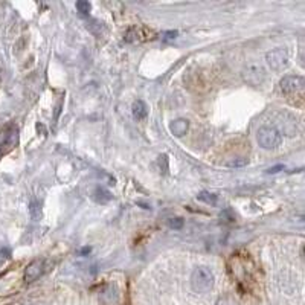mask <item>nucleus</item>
Returning <instances> with one entry per match:
<instances>
[{
    "instance_id": "nucleus-1",
    "label": "nucleus",
    "mask_w": 305,
    "mask_h": 305,
    "mask_svg": "<svg viewBox=\"0 0 305 305\" xmlns=\"http://www.w3.org/2000/svg\"><path fill=\"white\" fill-rule=\"evenodd\" d=\"M214 273L208 267H197L192 270L191 275V287L197 293H206L214 287Z\"/></svg>"
},
{
    "instance_id": "nucleus-2",
    "label": "nucleus",
    "mask_w": 305,
    "mask_h": 305,
    "mask_svg": "<svg viewBox=\"0 0 305 305\" xmlns=\"http://www.w3.org/2000/svg\"><path fill=\"white\" fill-rule=\"evenodd\" d=\"M258 145L264 150H275L282 144V135L275 127H261L256 133Z\"/></svg>"
},
{
    "instance_id": "nucleus-3",
    "label": "nucleus",
    "mask_w": 305,
    "mask_h": 305,
    "mask_svg": "<svg viewBox=\"0 0 305 305\" xmlns=\"http://www.w3.org/2000/svg\"><path fill=\"white\" fill-rule=\"evenodd\" d=\"M266 60L269 63L270 69H273V70H284L288 66V52L286 49H282V48L273 49V51L267 52Z\"/></svg>"
},
{
    "instance_id": "nucleus-4",
    "label": "nucleus",
    "mask_w": 305,
    "mask_h": 305,
    "mask_svg": "<svg viewBox=\"0 0 305 305\" xmlns=\"http://www.w3.org/2000/svg\"><path fill=\"white\" fill-rule=\"evenodd\" d=\"M304 84L305 81L299 75H287L279 81L281 92L284 95H296L304 89Z\"/></svg>"
},
{
    "instance_id": "nucleus-5",
    "label": "nucleus",
    "mask_w": 305,
    "mask_h": 305,
    "mask_svg": "<svg viewBox=\"0 0 305 305\" xmlns=\"http://www.w3.org/2000/svg\"><path fill=\"white\" fill-rule=\"evenodd\" d=\"M243 76L250 85H259L266 80V70L261 64L252 63V64H247L246 66V69L243 72Z\"/></svg>"
},
{
    "instance_id": "nucleus-6",
    "label": "nucleus",
    "mask_w": 305,
    "mask_h": 305,
    "mask_svg": "<svg viewBox=\"0 0 305 305\" xmlns=\"http://www.w3.org/2000/svg\"><path fill=\"white\" fill-rule=\"evenodd\" d=\"M43 273H45V261H43V259H35L26 267V270H25V281L26 282H34Z\"/></svg>"
},
{
    "instance_id": "nucleus-7",
    "label": "nucleus",
    "mask_w": 305,
    "mask_h": 305,
    "mask_svg": "<svg viewBox=\"0 0 305 305\" xmlns=\"http://www.w3.org/2000/svg\"><path fill=\"white\" fill-rule=\"evenodd\" d=\"M188 128H189V122L186 121V119H174V121L169 124V130H171V133L174 135V136H177V137H180V136H183L185 133L188 132Z\"/></svg>"
},
{
    "instance_id": "nucleus-8",
    "label": "nucleus",
    "mask_w": 305,
    "mask_h": 305,
    "mask_svg": "<svg viewBox=\"0 0 305 305\" xmlns=\"http://www.w3.org/2000/svg\"><path fill=\"white\" fill-rule=\"evenodd\" d=\"M132 108H133V116H135L136 121H142V119H145L147 115H148V107H147V104L144 101H140V100L135 101Z\"/></svg>"
},
{
    "instance_id": "nucleus-9",
    "label": "nucleus",
    "mask_w": 305,
    "mask_h": 305,
    "mask_svg": "<svg viewBox=\"0 0 305 305\" xmlns=\"http://www.w3.org/2000/svg\"><path fill=\"white\" fill-rule=\"evenodd\" d=\"M93 199L98 203H107L108 200L112 199V194L108 192L107 189L101 188V186H96L95 188V194H93Z\"/></svg>"
},
{
    "instance_id": "nucleus-10",
    "label": "nucleus",
    "mask_w": 305,
    "mask_h": 305,
    "mask_svg": "<svg viewBox=\"0 0 305 305\" xmlns=\"http://www.w3.org/2000/svg\"><path fill=\"white\" fill-rule=\"evenodd\" d=\"M197 199L206 204H211V206H215L217 203H219V195L217 194H212V192H208V191H202L199 195H197Z\"/></svg>"
},
{
    "instance_id": "nucleus-11",
    "label": "nucleus",
    "mask_w": 305,
    "mask_h": 305,
    "mask_svg": "<svg viewBox=\"0 0 305 305\" xmlns=\"http://www.w3.org/2000/svg\"><path fill=\"white\" fill-rule=\"evenodd\" d=\"M29 211H31V217H32V219H34L35 221L41 219L43 211H41V203H40L38 200H32V202H31Z\"/></svg>"
},
{
    "instance_id": "nucleus-12",
    "label": "nucleus",
    "mask_w": 305,
    "mask_h": 305,
    "mask_svg": "<svg viewBox=\"0 0 305 305\" xmlns=\"http://www.w3.org/2000/svg\"><path fill=\"white\" fill-rule=\"evenodd\" d=\"M90 8H92V3L87 2V0H78L76 2V9H78V14L85 17L90 14Z\"/></svg>"
},
{
    "instance_id": "nucleus-13",
    "label": "nucleus",
    "mask_w": 305,
    "mask_h": 305,
    "mask_svg": "<svg viewBox=\"0 0 305 305\" xmlns=\"http://www.w3.org/2000/svg\"><path fill=\"white\" fill-rule=\"evenodd\" d=\"M168 226L171 229H174V231H180V229L185 226V220L182 219V217H174V219L168 220Z\"/></svg>"
},
{
    "instance_id": "nucleus-14",
    "label": "nucleus",
    "mask_w": 305,
    "mask_h": 305,
    "mask_svg": "<svg viewBox=\"0 0 305 305\" xmlns=\"http://www.w3.org/2000/svg\"><path fill=\"white\" fill-rule=\"evenodd\" d=\"M249 163V160L246 157H241V159H237V160H232V162H229L227 165L229 167H234V168H239V167H246Z\"/></svg>"
},
{
    "instance_id": "nucleus-15",
    "label": "nucleus",
    "mask_w": 305,
    "mask_h": 305,
    "mask_svg": "<svg viewBox=\"0 0 305 305\" xmlns=\"http://www.w3.org/2000/svg\"><path fill=\"white\" fill-rule=\"evenodd\" d=\"M177 35H179V32H177V31H167V32H163L162 40H163V41H169V40L177 38Z\"/></svg>"
},
{
    "instance_id": "nucleus-16",
    "label": "nucleus",
    "mask_w": 305,
    "mask_h": 305,
    "mask_svg": "<svg viewBox=\"0 0 305 305\" xmlns=\"http://www.w3.org/2000/svg\"><path fill=\"white\" fill-rule=\"evenodd\" d=\"M281 169H284V165H281V163H279V165H275V167H271L267 172L269 174H276V172H279Z\"/></svg>"
},
{
    "instance_id": "nucleus-17",
    "label": "nucleus",
    "mask_w": 305,
    "mask_h": 305,
    "mask_svg": "<svg viewBox=\"0 0 305 305\" xmlns=\"http://www.w3.org/2000/svg\"><path fill=\"white\" fill-rule=\"evenodd\" d=\"M81 252H83V254H89V252H90V247H84V249L81 250Z\"/></svg>"
}]
</instances>
